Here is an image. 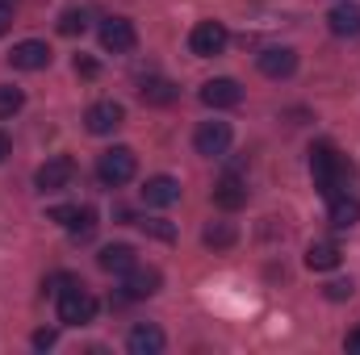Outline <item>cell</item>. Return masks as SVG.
<instances>
[{
    "label": "cell",
    "mask_w": 360,
    "mask_h": 355,
    "mask_svg": "<svg viewBox=\"0 0 360 355\" xmlns=\"http://www.w3.org/2000/svg\"><path fill=\"white\" fill-rule=\"evenodd\" d=\"M8 29H13V4H8V0H0V38H4Z\"/></svg>",
    "instance_id": "cell-27"
},
{
    "label": "cell",
    "mask_w": 360,
    "mask_h": 355,
    "mask_svg": "<svg viewBox=\"0 0 360 355\" xmlns=\"http://www.w3.org/2000/svg\"><path fill=\"white\" fill-rule=\"evenodd\" d=\"M352 293H356L352 280H331V284H327V301H348Z\"/></svg>",
    "instance_id": "cell-26"
},
{
    "label": "cell",
    "mask_w": 360,
    "mask_h": 355,
    "mask_svg": "<svg viewBox=\"0 0 360 355\" xmlns=\"http://www.w3.org/2000/svg\"><path fill=\"white\" fill-rule=\"evenodd\" d=\"M160 284H164V276L155 272V267H130L126 276H122V301H143V297H155L160 293Z\"/></svg>",
    "instance_id": "cell-9"
},
{
    "label": "cell",
    "mask_w": 360,
    "mask_h": 355,
    "mask_svg": "<svg viewBox=\"0 0 360 355\" xmlns=\"http://www.w3.org/2000/svg\"><path fill=\"white\" fill-rule=\"evenodd\" d=\"M51 217L59 226H68L72 239H92L96 234V209L92 205H59V209H51Z\"/></svg>",
    "instance_id": "cell-7"
},
{
    "label": "cell",
    "mask_w": 360,
    "mask_h": 355,
    "mask_svg": "<svg viewBox=\"0 0 360 355\" xmlns=\"http://www.w3.org/2000/svg\"><path fill=\"white\" fill-rule=\"evenodd\" d=\"M96 264L105 267V272H113V276H126L130 267L139 264V251H134L130 243H109V247H101Z\"/></svg>",
    "instance_id": "cell-16"
},
{
    "label": "cell",
    "mask_w": 360,
    "mask_h": 355,
    "mask_svg": "<svg viewBox=\"0 0 360 355\" xmlns=\"http://www.w3.org/2000/svg\"><path fill=\"white\" fill-rule=\"evenodd\" d=\"M197 96H201V105H210V109H235V105L243 100V88H239V80L218 76V80H205Z\"/></svg>",
    "instance_id": "cell-11"
},
{
    "label": "cell",
    "mask_w": 360,
    "mask_h": 355,
    "mask_svg": "<svg viewBox=\"0 0 360 355\" xmlns=\"http://www.w3.org/2000/svg\"><path fill=\"white\" fill-rule=\"evenodd\" d=\"M76 72H80V76H96V63H92V59H76Z\"/></svg>",
    "instance_id": "cell-30"
},
{
    "label": "cell",
    "mask_w": 360,
    "mask_h": 355,
    "mask_svg": "<svg viewBox=\"0 0 360 355\" xmlns=\"http://www.w3.org/2000/svg\"><path fill=\"white\" fill-rule=\"evenodd\" d=\"M126 351L130 355H160L164 351V330L151 326V322H139V326L126 335Z\"/></svg>",
    "instance_id": "cell-15"
},
{
    "label": "cell",
    "mask_w": 360,
    "mask_h": 355,
    "mask_svg": "<svg viewBox=\"0 0 360 355\" xmlns=\"http://www.w3.org/2000/svg\"><path fill=\"white\" fill-rule=\"evenodd\" d=\"M344 347H348L352 355H360V326H356V330H348V339H344Z\"/></svg>",
    "instance_id": "cell-29"
},
{
    "label": "cell",
    "mask_w": 360,
    "mask_h": 355,
    "mask_svg": "<svg viewBox=\"0 0 360 355\" xmlns=\"http://www.w3.org/2000/svg\"><path fill=\"white\" fill-rule=\"evenodd\" d=\"M143 201H147V205H155V209L176 205V201H180V180H172V176H151L147 184H143Z\"/></svg>",
    "instance_id": "cell-17"
},
{
    "label": "cell",
    "mask_w": 360,
    "mask_h": 355,
    "mask_svg": "<svg viewBox=\"0 0 360 355\" xmlns=\"http://www.w3.org/2000/svg\"><path fill=\"white\" fill-rule=\"evenodd\" d=\"M340 260H344V251H340L331 239L306 247V267H310V272H331V267H340Z\"/></svg>",
    "instance_id": "cell-20"
},
{
    "label": "cell",
    "mask_w": 360,
    "mask_h": 355,
    "mask_svg": "<svg viewBox=\"0 0 360 355\" xmlns=\"http://www.w3.org/2000/svg\"><path fill=\"white\" fill-rule=\"evenodd\" d=\"M226 42H231V34H226L222 21H197L193 34H188V51H193L197 59H214V55H222Z\"/></svg>",
    "instance_id": "cell-4"
},
{
    "label": "cell",
    "mask_w": 360,
    "mask_h": 355,
    "mask_svg": "<svg viewBox=\"0 0 360 355\" xmlns=\"http://www.w3.org/2000/svg\"><path fill=\"white\" fill-rule=\"evenodd\" d=\"M139 226H143L151 239H160V243H172V239H176V226H172V222H164V217H143Z\"/></svg>",
    "instance_id": "cell-25"
},
{
    "label": "cell",
    "mask_w": 360,
    "mask_h": 355,
    "mask_svg": "<svg viewBox=\"0 0 360 355\" xmlns=\"http://www.w3.org/2000/svg\"><path fill=\"white\" fill-rule=\"evenodd\" d=\"M92 318H96V297H92L80 280L68 284V288L59 293V322H63V326H89Z\"/></svg>",
    "instance_id": "cell-3"
},
{
    "label": "cell",
    "mask_w": 360,
    "mask_h": 355,
    "mask_svg": "<svg viewBox=\"0 0 360 355\" xmlns=\"http://www.w3.org/2000/svg\"><path fill=\"white\" fill-rule=\"evenodd\" d=\"M21 105H25V92L13 88V84H0V121L13 117V113H21Z\"/></svg>",
    "instance_id": "cell-24"
},
{
    "label": "cell",
    "mask_w": 360,
    "mask_h": 355,
    "mask_svg": "<svg viewBox=\"0 0 360 355\" xmlns=\"http://www.w3.org/2000/svg\"><path fill=\"white\" fill-rule=\"evenodd\" d=\"M235 239H239V230H235L231 222H210V226L201 230V243H205L210 251H231Z\"/></svg>",
    "instance_id": "cell-22"
},
{
    "label": "cell",
    "mask_w": 360,
    "mask_h": 355,
    "mask_svg": "<svg viewBox=\"0 0 360 355\" xmlns=\"http://www.w3.org/2000/svg\"><path fill=\"white\" fill-rule=\"evenodd\" d=\"M122 121H126V109L117 100H96V105H89V113H84L89 134H113Z\"/></svg>",
    "instance_id": "cell-13"
},
{
    "label": "cell",
    "mask_w": 360,
    "mask_h": 355,
    "mask_svg": "<svg viewBox=\"0 0 360 355\" xmlns=\"http://www.w3.org/2000/svg\"><path fill=\"white\" fill-rule=\"evenodd\" d=\"M55 339H59L55 330H38V335H34V347H38V351H46V347H55Z\"/></svg>",
    "instance_id": "cell-28"
},
{
    "label": "cell",
    "mask_w": 360,
    "mask_h": 355,
    "mask_svg": "<svg viewBox=\"0 0 360 355\" xmlns=\"http://www.w3.org/2000/svg\"><path fill=\"white\" fill-rule=\"evenodd\" d=\"M356 222H360V201L356 196H348V192L331 196V226H335V230H352Z\"/></svg>",
    "instance_id": "cell-21"
},
{
    "label": "cell",
    "mask_w": 360,
    "mask_h": 355,
    "mask_svg": "<svg viewBox=\"0 0 360 355\" xmlns=\"http://www.w3.org/2000/svg\"><path fill=\"white\" fill-rule=\"evenodd\" d=\"M231 126L226 121H201L197 126V134H193V147H197V155H205V159H222L226 151H231Z\"/></svg>",
    "instance_id": "cell-6"
},
{
    "label": "cell",
    "mask_w": 360,
    "mask_h": 355,
    "mask_svg": "<svg viewBox=\"0 0 360 355\" xmlns=\"http://www.w3.org/2000/svg\"><path fill=\"white\" fill-rule=\"evenodd\" d=\"M84 29H89V13H84V8H63L59 34H63V38H76V34H84Z\"/></svg>",
    "instance_id": "cell-23"
},
{
    "label": "cell",
    "mask_w": 360,
    "mask_h": 355,
    "mask_svg": "<svg viewBox=\"0 0 360 355\" xmlns=\"http://www.w3.org/2000/svg\"><path fill=\"white\" fill-rule=\"evenodd\" d=\"M8 63L17 72H42V67H51V46L38 42V38H25V42H17L8 51Z\"/></svg>",
    "instance_id": "cell-12"
},
{
    "label": "cell",
    "mask_w": 360,
    "mask_h": 355,
    "mask_svg": "<svg viewBox=\"0 0 360 355\" xmlns=\"http://www.w3.org/2000/svg\"><path fill=\"white\" fill-rule=\"evenodd\" d=\"M139 96H143V105H155V109H164V105H172L180 96V88L172 80H164V76H147L143 84H139Z\"/></svg>",
    "instance_id": "cell-18"
},
{
    "label": "cell",
    "mask_w": 360,
    "mask_h": 355,
    "mask_svg": "<svg viewBox=\"0 0 360 355\" xmlns=\"http://www.w3.org/2000/svg\"><path fill=\"white\" fill-rule=\"evenodd\" d=\"M134 172H139V159H134L130 147H109V151H101V159H96V180H101L105 188L130 184Z\"/></svg>",
    "instance_id": "cell-2"
},
{
    "label": "cell",
    "mask_w": 360,
    "mask_h": 355,
    "mask_svg": "<svg viewBox=\"0 0 360 355\" xmlns=\"http://www.w3.org/2000/svg\"><path fill=\"white\" fill-rule=\"evenodd\" d=\"M8 151H13V142H8V134H4V130H0V163H4V159H8Z\"/></svg>",
    "instance_id": "cell-31"
},
{
    "label": "cell",
    "mask_w": 360,
    "mask_h": 355,
    "mask_svg": "<svg viewBox=\"0 0 360 355\" xmlns=\"http://www.w3.org/2000/svg\"><path fill=\"white\" fill-rule=\"evenodd\" d=\"M310 172H314V184L319 192L331 201L340 192H348V180H352V163L331 147V142H314L310 147Z\"/></svg>",
    "instance_id": "cell-1"
},
{
    "label": "cell",
    "mask_w": 360,
    "mask_h": 355,
    "mask_svg": "<svg viewBox=\"0 0 360 355\" xmlns=\"http://www.w3.org/2000/svg\"><path fill=\"white\" fill-rule=\"evenodd\" d=\"M256 67H260L269 80H285V76L297 72V51H293V46H264V51L256 55Z\"/></svg>",
    "instance_id": "cell-10"
},
{
    "label": "cell",
    "mask_w": 360,
    "mask_h": 355,
    "mask_svg": "<svg viewBox=\"0 0 360 355\" xmlns=\"http://www.w3.org/2000/svg\"><path fill=\"white\" fill-rule=\"evenodd\" d=\"M96 34H101V46H105L109 55H130V51L139 46L134 21H126V17H105Z\"/></svg>",
    "instance_id": "cell-5"
},
{
    "label": "cell",
    "mask_w": 360,
    "mask_h": 355,
    "mask_svg": "<svg viewBox=\"0 0 360 355\" xmlns=\"http://www.w3.org/2000/svg\"><path fill=\"white\" fill-rule=\"evenodd\" d=\"M214 205L218 209H226V213H235V209H243L248 205V180L243 176H222L218 184H214Z\"/></svg>",
    "instance_id": "cell-14"
},
{
    "label": "cell",
    "mask_w": 360,
    "mask_h": 355,
    "mask_svg": "<svg viewBox=\"0 0 360 355\" xmlns=\"http://www.w3.org/2000/svg\"><path fill=\"white\" fill-rule=\"evenodd\" d=\"M72 180H76V159H68V155H55V159H46V163L34 172L38 192H59V188H68Z\"/></svg>",
    "instance_id": "cell-8"
},
{
    "label": "cell",
    "mask_w": 360,
    "mask_h": 355,
    "mask_svg": "<svg viewBox=\"0 0 360 355\" xmlns=\"http://www.w3.org/2000/svg\"><path fill=\"white\" fill-rule=\"evenodd\" d=\"M327 29H331L335 38H356L360 34V8L356 4H335V8L327 13Z\"/></svg>",
    "instance_id": "cell-19"
}]
</instances>
